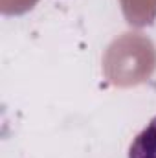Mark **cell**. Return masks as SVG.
I'll return each instance as SVG.
<instances>
[{
    "instance_id": "6da1fadb",
    "label": "cell",
    "mask_w": 156,
    "mask_h": 158,
    "mask_svg": "<svg viewBox=\"0 0 156 158\" xmlns=\"http://www.w3.org/2000/svg\"><path fill=\"white\" fill-rule=\"evenodd\" d=\"M129 158H156V116L132 140Z\"/></svg>"
}]
</instances>
